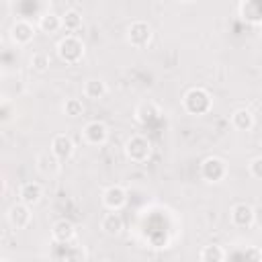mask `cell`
Returning a JSON list of instances; mask_svg holds the SVG:
<instances>
[{"instance_id": "obj_25", "label": "cell", "mask_w": 262, "mask_h": 262, "mask_svg": "<svg viewBox=\"0 0 262 262\" xmlns=\"http://www.w3.org/2000/svg\"><path fill=\"white\" fill-rule=\"evenodd\" d=\"M242 262H262V250L258 246H248L242 254Z\"/></svg>"}, {"instance_id": "obj_6", "label": "cell", "mask_w": 262, "mask_h": 262, "mask_svg": "<svg viewBox=\"0 0 262 262\" xmlns=\"http://www.w3.org/2000/svg\"><path fill=\"white\" fill-rule=\"evenodd\" d=\"M49 151H51L59 162H68V160L74 156V151H76V143H74V139H72L70 135L57 133V135L51 137Z\"/></svg>"}, {"instance_id": "obj_12", "label": "cell", "mask_w": 262, "mask_h": 262, "mask_svg": "<svg viewBox=\"0 0 262 262\" xmlns=\"http://www.w3.org/2000/svg\"><path fill=\"white\" fill-rule=\"evenodd\" d=\"M35 166H37V170L43 174V176H57L59 174V170H61V162L51 154V151H41V154H37V158H35Z\"/></svg>"}, {"instance_id": "obj_27", "label": "cell", "mask_w": 262, "mask_h": 262, "mask_svg": "<svg viewBox=\"0 0 262 262\" xmlns=\"http://www.w3.org/2000/svg\"><path fill=\"white\" fill-rule=\"evenodd\" d=\"M2 121H8V104H2Z\"/></svg>"}, {"instance_id": "obj_14", "label": "cell", "mask_w": 262, "mask_h": 262, "mask_svg": "<svg viewBox=\"0 0 262 262\" xmlns=\"http://www.w3.org/2000/svg\"><path fill=\"white\" fill-rule=\"evenodd\" d=\"M51 237L57 244H70L76 237V225L70 219H57L51 225Z\"/></svg>"}, {"instance_id": "obj_23", "label": "cell", "mask_w": 262, "mask_h": 262, "mask_svg": "<svg viewBox=\"0 0 262 262\" xmlns=\"http://www.w3.org/2000/svg\"><path fill=\"white\" fill-rule=\"evenodd\" d=\"M61 111H63L66 117L76 119V117H80L84 113V104H82L80 98H66L63 104H61Z\"/></svg>"}, {"instance_id": "obj_10", "label": "cell", "mask_w": 262, "mask_h": 262, "mask_svg": "<svg viewBox=\"0 0 262 262\" xmlns=\"http://www.w3.org/2000/svg\"><path fill=\"white\" fill-rule=\"evenodd\" d=\"M82 137L88 145H102L108 139V127L102 121H88L82 129Z\"/></svg>"}, {"instance_id": "obj_26", "label": "cell", "mask_w": 262, "mask_h": 262, "mask_svg": "<svg viewBox=\"0 0 262 262\" xmlns=\"http://www.w3.org/2000/svg\"><path fill=\"white\" fill-rule=\"evenodd\" d=\"M248 172H250V176H252V178L262 180V156L252 158V162L248 164Z\"/></svg>"}, {"instance_id": "obj_2", "label": "cell", "mask_w": 262, "mask_h": 262, "mask_svg": "<svg viewBox=\"0 0 262 262\" xmlns=\"http://www.w3.org/2000/svg\"><path fill=\"white\" fill-rule=\"evenodd\" d=\"M55 51H57V57H59L61 61L74 66V63H78V61L84 57L86 47H84V43H82L80 37H76V35H66L63 39L57 41Z\"/></svg>"}, {"instance_id": "obj_18", "label": "cell", "mask_w": 262, "mask_h": 262, "mask_svg": "<svg viewBox=\"0 0 262 262\" xmlns=\"http://www.w3.org/2000/svg\"><path fill=\"white\" fill-rule=\"evenodd\" d=\"M106 90H108V88H106V82L100 80V78H88V80L84 82V86H82V94H84L86 98H90V100L104 98Z\"/></svg>"}, {"instance_id": "obj_7", "label": "cell", "mask_w": 262, "mask_h": 262, "mask_svg": "<svg viewBox=\"0 0 262 262\" xmlns=\"http://www.w3.org/2000/svg\"><path fill=\"white\" fill-rule=\"evenodd\" d=\"M102 205L108 211H121L127 205V190L121 184H111L102 190Z\"/></svg>"}, {"instance_id": "obj_15", "label": "cell", "mask_w": 262, "mask_h": 262, "mask_svg": "<svg viewBox=\"0 0 262 262\" xmlns=\"http://www.w3.org/2000/svg\"><path fill=\"white\" fill-rule=\"evenodd\" d=\"M100 229L106 233V235H119L123 229H125V221L121 217L119 211H108L102 215L100 219Z\"/></svg>"}, {"instance_id": "obj_4", "label": "cell", "mask_w": 262, "mask_h": 262, "mask_svg": "<svg viewBox=\"0 0 262 262\" xmlns=\"http://www.w3.org/2000/svg\"><path fill=\"white\" fill-rule=\"evenodd\" d=\"M201 176H203V180H207L211 184L223 182L227 178V164H225V160L219 158V156H207L201 162Z\"/></svg>"}, {"instance_id": "obj_13", "label": "cell", "mask_w": 262, "mask_h": 262, "mask_svg": "<svg viewBox=\"0 0 262 262\" xmlns=\"http://www.w3.org/2000/svg\"><path fill=\"white\" fill-rule=\"evenodd\" d=\"M43 196V186L35 180H27L18 186V201L29 205V207H35Z\"/></svg>"}, {"instance_id": "obj_17", "label": "cell", "mask_w": 262, "mask_h": 262, "mask_svg": "<svg viewBox=\"0 0 262 262\" xmlns=\"http://www.w3.org/2000/svg\"><path fill=\"white\" fill-rule=\"evenodd\" d=\"M156 119H160V108L151 100H143L135 106V121L141 125H149Z\"/></svg>"}, {"instance_id": "obj_5", "label": "cell", "mask_w": 262, "mask_h": 262, "mask_svg": "<svg viewBox=\"0 0 262 262\" xmlns=\"http://www.w3.org/2000/svg\"><path fill=\"white\" fill-rule=\"evenodd\" d=\"M151 37H154V31H151V25L147 20H133L127 27V41L135 49L147 47L149 41H151Z\"/></svg>"}, {"instance_id": "obj_11", "label": "cell", "mask_w": 262, "mask_h": 262, "mask_svg": "<svg viewBox=\"0 0 262 262\" xmlns=\"http://www.w3.org/2000/svg\"><path fill=\"white\" fill-rule=\"evenodd\" d=\"M31 209H33V207H29V205H25V203H20V201L14 203V205H10V209H8V213H6V219H8L10 227H14V229H25V227L31 223V217H33Z\"/></svg>"}, {"instance_id": "obj_21", "label": "cell", "mask_w": 262, "mask_h": 262, "mask_svg": "<svg viewBox=\"0 0 262 262\" xmlns=\"http://www.w3.org/2000/svg\"><path fill=\"white\" fill-rule=\"evenodd\" d=\"M61 25H63V29L72 35V33H76V31L82 27V14H80L76 8H68V10L61 14Z\"/></svg>"}, {"instance_id": "obj_20", "label": "cell", "mask_w": 262, "mask_h": 262, "mask_svg": "<svg viewBox=\"0 0 262 262\" xmlns=\"http://www.w3.org/2000/svg\"><path fill=\"white\" fill-rule=\"evenodd\" d=\"M201 262H225V250L219 244H209L199 254Z\"/></svg>"}, {"instance_id": "obj_22", "label": "cell", "mask_w": 262, "mask_h": 262, "mask_svg": "<svg viewBox=\"0 0 262 262\" xmlns=\"http://www.w3.org/2000/svg\"><path fill=\"white\" fill-rule=\"evenodd\" d=\"M29 63H31V68H33L35 72H47L49 66H51V57H49V53H45V51H35V53L31 55Z\"/></svg>"}, {"instance_id": "obj_19", "label": "cell", "mask_w": 262, "mask_h": 262, "mask_svg": "<svg viewBox=\"0 0 262 262\" xmlns=\"http://www.w3.org/2000/svg\"><path fill=\"white\" fill-rule=\"evenodd\" d=\"M254 123H256V119L250 108H235L231 113V125L237 131H252Z\"/></svg>"}, {"instance_id": "obj_1", "label": "cell", "mask_w": 262, "mask_h": 262, "mask_svg": "<svg viewBox=\"0 0 262 262\" xmlns=\"http://www.w3.org/2000/svg\"><path fill=\"white\" fill-rule=\"evenodd\" d=\"M182 106L188 115H207L213 106V98H211V92L203 86H192L184 92L182 96Z\"/></svg>"}, {"instance_id": "obj_24", "label": "cell", "mask_w": 262, "mask_h": 262, "mask_svg": "<svg viewBox=\"0 0 262 262\" xmlns=\"http://www.w3.org/2000/svg\"><path fill=\"white\" fill-rule=\"evenodd\" d=\"M63 262H88V252L84 246H70L66 250Z\"/></svg>"}, {"instance_id": "obj_3", "label": "cell", "mask_w": 262, "mask_h": 262, "mask_svg": "<svg viewBox=\"0 0 262 262\" xmlns=\"http://www.w3.org/2000/svg\"><path fill=\"white\" fill-rule=\"evenodd\" d=\"M125 156L133 164H145L151 156V141L145 135H139V133L131 135L125 141Z\"/></svg>"}, {"instance_id": "obj_8", "label": "cell", "mask_w": 262, "mask_h": 262, "mask_svg": "<svg viewBox=\"0 0 262 262\" xmlns=\"http://www.w3.org/2000/svg\"><path fill=\"white\" fill-rule=\"evenodd\" d=\"M229 221L235 227H252L256 221V211L248 203H235L229 209Z\"/></svg>"}, {"instance_id": "obj_9", "label": "cell", "mask_w": 262, "mask_h": 262, "mask_svg": "<svg viewBox=\"0 0 262 262\" xmlns=\"http://www.w3.org/2000/svg\"><path fill=\"white\" fill-rule=\"evenodd\" d=\"M35 31H37V29H35V25H33L31 20H27V18H16V20L12 23V27H10V39H12L14 45H27V43L33 41Z\"/></svg>"}, {"instance_id": "obj_16", "label": "cell", "mask_w": 262, "mask_h": 262, "mask_svg": "<svg viewBox=\"0 0 262 262\" xmlns=\"http://www.w3.org/2000/svg\"><path fill=\"white\" fill-rule=\"evenodd\" d=\"M37 29H39L41 33H45V35H55L57 31L63 29V25H61V14H55V12H51V10L43 12V14L39 16V20H37Z\"/></svg>"}]
</instances>
